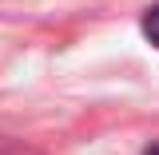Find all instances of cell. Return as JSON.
Segmentation results:
<instances>
[{
  "mask_svg": "<svg viewBox=\"0 0 159 155\" xmlns=\"http://www.w3.org/2000/svg\"><path fill=\"white\" fill-rule=\"evenodd\" d=\"M143 36H147V40H151V44L159 48V4L143 12Z\"/></svg>",
  "mask_w": 159,
  "mask_h": 155,
  "instance_id": "6da1fadb",
  "label": "cell"
},
{
  "mask_svg": "<svg viewBox=\"0 0 159 155\" xmlns=\"http://www.w3.org/2000/svg\"><path fill=\"white\" fill-rule=\"evenodd\" d=\"M147 155H159V143H155V147H151V151H147Z\"/></svg>",
  "mask_w": 159,
  "mask_h": 155,
  "instance_id": "7a4b0ae2",
  "label": "cell"
}]
</instances>
